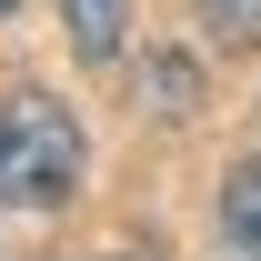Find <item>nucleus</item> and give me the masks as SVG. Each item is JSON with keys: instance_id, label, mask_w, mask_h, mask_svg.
<instances>
[{"instance_id": "39448f33", "label": "nucleus", "mask_w": 261, "mask_h": 261, "mask_svg": "<svg viewBox=\"0 0 261 261\" xmlns=\"http://www.w3.org/2000/svg\"><path fill=\"white\" fill-rule=\"evenodd\" d=\"M201 10H211V40H231V50L261 40V0H201Z\"/></svg>"}, {"instance_id": "423d86ee", "label": "nucleus", "mask_w": 261, "mask_h": 261, "mask_svg": "<svg viewBox=\"0 0 261 261\" xmlns=\"http://www.w3.org/2000/svg\"><path fill=\"white\" fill-rule=\"evenodd\" d=\"M10 10H20V0H0V20H10Z\"/></svg>"}, {"instance_id": "7ed1b4c3", "label": "nucleus", "mask_w": 261, "mask_h": 261, "mask_svg": "<svg viewBox=\"0 0 261 261\" xmlns=\"http://www.w3.org/2000/svg\"><path fill=\"white\" fill-rule=\"evenodd\" d=\"M61 20H70V50H81V61H111V50H121L130 0H61Z\"/></svg>"}, {"instance_id": "20e7f679", "label": "nucleus", "mask_w": 261, "mask_h": 261, "mask_svg": "<svg viewBox=\"0 0 261 261\" xmlns=\"http://www.w3.org/2000/svg\"><path fill=\"white\" fill-rule=\"evenodd\" d=\"M191 91H201V81H191V61H171V50L141 70V100H151V111H171V121H191Z\"/></svg>"}, {"instance_id": "f03ea898", "label": "nucleus", "mask_w": 261, "mask_h": 261, "mask_svg": "<svg viewBox=\"0 0 261 261\" xmlns=\"http://www.w3.org/2000/svg\"><path fill=\"white\" fill-rule=\"evenodd\" d=\"M221 231H231L241 261H261V161H231V181H221Z\"/></svg>"}, {"instance_id": "f257e3e1", "label": "nucleus", "mask_w": 261, "mask_h": 261, "mask_svg": "<svg viewBox=\"0 0 261 261\" xmlns=\"http://www.w3.org/2000/svg\"><path fill=\"white\" fill-rule=\"evenodd\" d=\"M91 171V141L50 91H10L0 100V201L10 211H61Z\"/></svg>"}, {"instance_id": "0eeeda50", "label": "nucleus", "mask_w": 261, "mask_h": 261, "mask_svg": "<svg viewBox=\"0 0 261 261\" xmlns=\"http://www.w3.org/2000/svg\"><path fill=\"white\" fill-rule=\"evenodd\" d=\"M100 261H130V251H100Z\"/></svg>"}]
</instances>
